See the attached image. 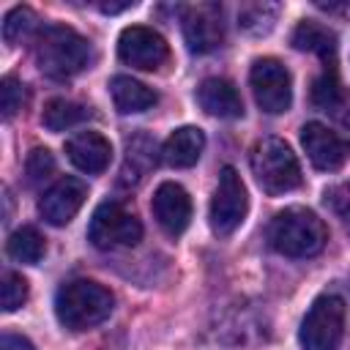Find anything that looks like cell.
Returning <instances> with one entry per match:
<instances>
[{
    "mask_svg": "<svg viewBox=\"0 0 350 350\" xmlns=\"http://www.w3.org/2000/svg\"><path fill=\"white\" fill-rule=\"evenodd\" d=\"M118 55L123 63H129L134 68L156 71L167 60L170 49H167L164 36L156 33L153 27L131 25V27H123V33L118 38Z\"/></svg>",
    "mask_w": 350,
    "mask_h": 350,
    "instance_id": "9",
    "label": "cell"
},
{
    "mask_svg": "<svg viewBox=\"0 0 350 350\" xmlns=\"http://www.w3.org/2000/svg\"><path fill=\"white\" fill-rule=\"evenodd\" d=\"M142 224L120 202H101L88 224V241L96 249H126L139 243Z\"/></svg>",
    "mask_w": 350,
    "mask_h": 350,
    "instance_id": "6",
    "label": "cell"
},
{
    "mask_svg": "<svg viewBox=\"0 0 350 350\" xmlns=\"http://www.w3.org/2000/svg\"><path fill=\"white\" fill-rule=\"evenodd\" d=\"M112 293L93 279H71L55 295V314L60 325L71 331H85L104 323L112 314Z\"/></svg>",
    "mask_w": 350,
    "mask_h": 350,
    "instance_id": "3",
    "label": "cell"
},
{
    "mask_svg": "<svg viewBox=\"0 0 350 350\" xmlns=\"http://www.w3.org/2000/svg\"><path fill=\"white\" fill-rule=\"evenodd\" d=\"M3 350H36V345L19 334H3Z\"/></svg>",
    "mask_w": 350,
    "mask_h": 350,
    "instance_id": "28",
    "label": "cell"
},
{
    "mask_svg": "<svg viewBox=\"0 0 350 350\" xmlns=\"http://www.w3.org/2000/svg\"><path fill=\"white\" fill-rule=\"evenodd\" d=\"M301 145H304L309 161L323 172L339 170L350 156V142L345 137H339L336 131H331L328 126L314 123V120L301 129Z\"/></svg>",
    "mask_w": 350,
    "mask_h": 350,
    "instance_id": "11",
    "label": "cell"
},
{
    "mask_svg": "<svg viewBox=\"0 0 350 350\" xmlns=\"http://www.w3.org/2000/svg\"><path fill=\"white\" fill-rule=\"evenodd\" d=\"M25 104V85L16 79V77H3L0 82V109H3V118L11 120Z\"/></svg>",
    "mask_w": 350,
    "mask_h": 350,
    "instance_id": "26",
    "label": "cell"
},
{
    "mask_svg": "<svg viewBox=\"0 0 350 350\" xmlns=\"http://www.w3.org/2000/svg\"><path fill=\"white\" fill-rule=\"evenodd\" d=\"M93 49L88 38L66 25H46L36 38V63L46 77L68 79L90 66Z\"/></svg>",
    "mask_w": 350,
    "mask_h": 350,
    "instance_id": "2",
    "label": "cell"
},
{
    "mask_svg": "<svg viewBox=\"0 0 350 350\" xmlns=\"http://www.w3.org/2000/svg\"><path fill=\"white\" fill-rule=\"evenodd\" d=\"M249 211V197L241 175L232 167H224L219 172V183L211 200V230L216 235H232Z\"/></svg>",
    "mask_w": 350,
    "mask_h": 350,
    "instance_id": "7",
    "label": "cell"
},
{
    "mask_svg": "<svg viewBox=\"0 0 350 350\" xmlns=\"http://www.w3.org/2000/svg\"><path fill=\"white\" fill-rule=\"evenodd\" d=\"M85 197H88V186L79 178H60L38 200V213L52 227H63L77 216Z\"/></svg>",
    "mask_w": 350,
    "mask_h": 350,
    "instance_id": "12",
    "label": "cell"
},
{
    "mask_svg": "<svg viewBox=\"0 0 350 350\" xmlns=\"http://www.w3.org/2000/svg\"><path fill=\"white\" fill-rule=\"evenodd\" d=\"M88 118H90V109L77 101H68V98H52V101H46V107L41 112V123L49 131H66L71 126H79Z\"/></svg>",
    "mask_w": 350,
    "mask_h": 350,
    "instance_id": "20",
    "label": "cell"
},
{
    "mask_svg": "<svg viewBox=\"0 0 350 350\" xmlns=\"http://www.w3.org/2000/svg\"><path fill=\"white\" fill-rule=\"evenodd\" d=\"M183 38L191 52L205 55L221 46L224 41V22H221V8L213 3H200L186 8L183 14Z\"/></svg>",
    "mask_w": 350,
    "mask_h": 350,
    "instance_id": "10",
    "label": "cell"
},
{
    "mask_svg": "<svg viewBox=\"0 0 350 350\" xmlns=\"http://www.w3.org/2000/svg\"><path fill=\"white\" fill-rule=\"evenodd\" d=\"M109 93H112L115 109H118L120 115L145 112V109H150V107L156 104V93H153L148 85H142V82H137V79H131V77H126V74L112 77Z\"/></svg>",
    "mask_w": 350,
    "mask_h": 350,
    "instance_id": "18",
    "label": "cell"
},
{
    "mask_svg": "<svg viewBox=\"0 0 350 350\" xmlns=\"http://www.w3.org/2000/svg\"><path fill=\"white\" fill-rule=\"evenodd\" d=\"M317 8L334 14V16H345L350 19V0H342V3H317Z\"/></svg>",
    "mask_w": 350,
    "mask_h": 350,
    "instance_id": "29",
    "label": "cell"
},
{
    "mask_svg": "<svg viewBox=\"0 0 350 350\" xmlns=\"http://www.w3.org/2000/svg\"><path fill=\"white\" fill-rule=\"evenodd\" d=\"M293 46L301 49V52H314L323 60H328V57L336 55V36L314 19H304L293 30Z\"/></svg>",
    "mask_w": 350,
    "mask_h": 350,
    "instance_id": "19",
    "label": "cell"
},
{
    "mask_svg": "<svg viewBox=\"0 0 350 350\" xmlns=\"http://www.w3.org/2000/svg\"><path fill=\"white\" fill-rule=\"evenodd\" d=\"M202 148H205L202 129H197V126H180L161 145V159L170 167H194L200 161V156H202Z\"/></svg>",
    "mask_w": 350,
    "mask_h": 350,
    "instance_id": "16",
    "label": "cell"
},
{
    "mask_svg": "<svg viewBox=\"0 0 350 350\" xmlns=\"http://www.w3.org/2000/svg\"><path fill=\"white\" fill-rule=\"evenodd\" d=\"M44 252H46V246H44V238H41V232L36 227H19L8 238V254L22 265L41 262Z\"/></svg>",
    "mask_w": 350,
    "mask_h": 350,
    "instance_id": "21",
    "label": "cell"
},
{
    "mask_svg": "<svg viewBox=\"0 0 350 350\" xmlns=\"http://www.w3.org/2000/svg\"><path fill=\"white\" fill-rule=\"evenodd\" d=\"M66 153L77 170L96 175V172H104L109 167L112 145L98 131H79L66 142Z\"/></svg>",
    "mask_w": 350,
    "mask_h": 350,
    "instance_id": "14",
    "label": "cell"
},
{
    "mask_svg": "<svg viewBox=\"0 0 350 350\" xmlns=\"http://www.w3.org/2000/svg\"><path fill=\"white\" fill-rule=\"evenodd\" d=\"M325 205L331 208V213L339 219V224L345 227V232L350 235V180L336 183L325 191Z\"/></svg>",
    "mask_w": 350,
    "mask_h": 350,
    "instance_id": "25",
    "label": "cell"
},
{
    "mask_svg": "<svg viewBox=\"0 0 350 350\" xmlns=\"http://www.w3.org/2000/svg\"><path fill=\"white\" fill-rule=\"evenodd\" d=\"M134 3H120V5H115V3H101V11L104 14H118V11H126V8H131Z\"/></svg>",
    "mask_w": 350,
    "mask_h": 350,
    "instance_id": "30",
    "label": "cell"
},
{
    "mask_svg": "<svg viewBox=\"0 0 350 350\" xmlns=\"http://www.w3.org/2000/svg\"><path fill=\"white\" fill-rule=\"evenodd\" d=\"M276 14H279V5L273 3H252L238 11V25L249 33H268L276 22Z\"/></svg>",
    "mask_w": 350,
    "mask_h": 350,
    "instance_id": "22",
    "label": "cell"
},
{
    "mask_svg": "<svg viewBox=\"0 0 350 350\" xmlns=\"http://www.w3.org/2000/svg\"><path fill=\"white\" fill-rule=\"evenodd\" d=\"M328 241L323 219L301 205L279 211L268 224V243L284 257H312Z\"/></svg>",
    "mask_w": 350,
    "mask_h": 350,
    "instance_id": "1",
    "label": "cell"
},
{
    "mask_svg": "<svg viewBox=\"0 0 350 350\" xmlns=\"http://www.w3.org/2000/svg\"><path fill=\"white\" fill-rule=\"evenodd\" d=\"M197 104L208 115H216V118H224V120H235V118L243 115V101H241L238 88L230 79H221V77H208V79L200 82Z\"/></svg>",
    "mask_w": 350,
    "mask_h": 350,
    "instance_id": "15",
    "label": "cell"
},
{
    "mask_svg": "<svg viewBox=\"0 0 350 350\" xmlns=\"http://www.w3.org/2000/svg\"><path fill=\"white\" fill-rule=\"evenodd\" d=\"M25 172H27V180H30V183L46 180V178L55 172V159H52V153H49L46 148L30 150V156H27V161H25Z\"/></svg>",
    "mask_w": 350,
    "mask_h": 350,
    "instance_id": "27",
    "label": "cell"
},
{
    "mask_svg": "<svg viewBox=\"0 0 350 350\" xmlns=\"http://www.w3.org/2000/svg\"><path fill=\"white\" fill-rule=\"evenodd\" d=\"M345 334V301L334 293L317 295L301 320L298 342L304 350H336Z\"/></svg>",
    "mask_w": 350,
    "mask_h": 350,
    "instance_id": "5",
    "label": "cell"
},
{
    "mask_svg": "<svg viewBox=\"0 0 350 350\" xmlns=\"http://www.w3.org/2000/svg\"><path fill=\"white\" fill-rule=\"evenodd\" d=\"M312 101H314V107H320L323 112L334 115L339 123L350 126V90L336 79L334 71H325L323 77L314 79Z\"/></svg>",
    "mask_w": 350,
    "mask_h": 350,
    "instance_id": "17",
    "label": "cell"
},
{
    "mask_svg": "<svg viewBox=\"0 0 350 350\" xmlns=\"http://www.w3.org/2000/svg\"><path fill=\"white\" fill-rule=\"evenodd\" d=\"M249 85H252L254 101L262 112H268V115L287 112V107L293 101V82H290V71L276 57L254 60L252 71H249Z\"/></svg>",
    "mask_w": 350,
    "mask_h": 350,
    "instance_id": "8",
    "label": "cell"
},
{
    "mask_svg": "<svg viewBox=\"0 0 350 350\" xmlns=\"http://www.w3.org/2000/svg\"><path fill=\"white\" fill-rule=\"evenodd\" d=\"M252 172L257 186L276 197V194H287L293 189L301 186V167L295 153L290 150V145L279 137H265L254 145L252 150Z\"/></svg>",
    "mask_w": 350,
    "mask_h": 350,
    "instance_id": "4",
    "label": "cell"
},
{
    "mask_svg": "<svg viewBox=\"0 0 350 350\" xmlns=\"http://www.w3.org/2000/svg\"><path fill=\"white\" fill-rule=\"evenodd\" d=\"M33 27H36V14L27 5H16L3 19V38H5V44H16L25 36H30Z\"/></svg>",
    "mask_w": 350,
    "mask_h": 350,
    "instance_id": "23",
    "label": "cell"
},
{
    "mask_svg": "<svg viewBox=\"0 0 350 350\" xmlns=\"http://www.w3.org/2000/svg\"><path fill=\"white\" fill-rule=\"evenodd\" d=\"M0 301H3V312H16L27 301V282L22 279V273H14V271L3 273Z\"/></svg>",
    "mask_w": 350,
    "mask_h": 350,
    "instance_id": "24",
    "label": "cell"
},
{
    "mask_svg": "<svg viewBox=\"0 0 350 350\" xmlns=\"http://www.w3.org/2000/svg\"><path fill=\"white\" fill-rule=\"evenodd\" d=\"M150 208H153L159 227L170 235H180L191 221V200H189L186 189L172 180H167L156 189Z\"/></svg>",
    "mask_w": 350,
    "mask_h": 350,
    "instance_id": "13",
    "label": "cell"
}]
</instances>
